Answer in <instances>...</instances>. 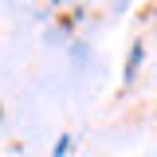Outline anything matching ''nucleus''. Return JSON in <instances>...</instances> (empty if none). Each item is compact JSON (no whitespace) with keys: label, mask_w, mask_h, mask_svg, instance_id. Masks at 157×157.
Returning a JSON list of instances; mask_svg holds the SVG:
<instances>
[{"label":"nucleus","mask_w":157,"mask_h":157,"mask_svg":"<svg viewBox=\"0 0 157 157\" xmlns=\"http://www.w3.org/2000/svg\"><path fill=\"white\" fill-rule=\"evenodd\" d=\"M71 145H75V137H71V134H63V137L55 141V149H51V157H67V153H71Z\"/></svg>","instance_id":"obj_2"},{"label":"nucleus","mask_w":157,"mask_h":157,"mask_svg":"<svg viewBox=\"0 0 157 157\" xmlns=\"http://www.w3.org/2000/svg\"><path fill=\"white\" fill-rule=\"evenodd\" d=\"M137 63H141V43H134V51H130V59H126V82H134Z\"/></svg>","instance_id":"obj_1"}]
</instances>
